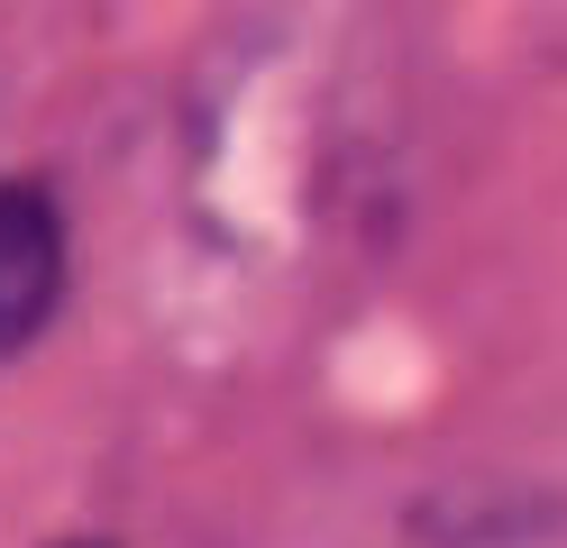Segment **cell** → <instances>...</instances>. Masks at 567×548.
<instances>
[{
	"mask_svg": "<svg viewBox=\"0 0 567 548\" xmlns=\"http://www.w3.org/2000/svg\"><path fill=\"white\" fill-rule=\"evenodd\" d=\"M64 302V210L38 183H0V356H19Z\"/></svg>",
	"mask_w": 567,
	"mask_h": 548,
	"instance_id": "obj_1",
	"label": "cell"
},
{
	"mask_svg": "<svg viewBox=\"0 0 567 548\" xmlns=\"http://www.w3.org/2000/svg\"><path fill=\"white\" fill-rule=\"evenodd\" d=\"M74 548H92V539H74Z\"/></svg>",
	"mask_w": 567,
	"mask_h": 548,
	"instance_id": "obj_2",
	"label": "cell"
}]
</instances>
